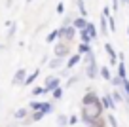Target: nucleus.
<instances>
[{"label": "nucleus", "instance_id": "nucleus-36", "mask_svg": "<svg viewBox=\"0 0 129 127\" xmlns=\"http://www.w3.org/2000/svg\"><path fill=\"white\" fill-rule=\"evenodd\" d=\"M103 15L108 19V17H110V10H108V8H105V10H103Z\"/></svg>", "mask_w": 129, "mask_h": 127}, {"label": "nucleus", "instance_id": "nucleus-12", "mask_svg": "<svg viewBox=\"0 0 129 127\" xmlns=\"http://www.w3.org/2000/svg\"><path fill=\"white\" fill-rule=\"evenodd\" d=\"M116 68H118V76H120L121 80H127V72H125V63L123 61H120Z\"/></svg>", "mask_w": 129, "mask_h": 127}, {"label": "nucleus", "instance_id": "nucleus-31", "mask_svg": "<svg viewBox=\"0 0 129 127\" xmlns=\"http://www.w3.org/2000/svg\"><path fill=\"white\" fill-rule=\"evenodd\" d=\"M108 25H110V30H112V32H114V30H116V19H114V17H112V15H110V17H108Z\"/></svg>", "mask_w": 129, "mask_h": 127}, {"label": "nucleus", "instance_id": "nucleus-26", "mask_svg": "<svg viewBox=\"0 0 129 127\" xmlns=\"http://www.w3.org/2000/svg\"><path fill=\"white\" fill-rule=\"evenodd\" d=\"M110 82H112V85H116V87H118V85H123V80H121L120 76H114Z\"/></svg>", "mask_w": 129, "mask_h": 127}, {"label": "nucleus", "instance_id": "nucleus-39", "mask_svg": "<svg viewBox=\"0 0 129 127\" xmlns=\"http://www.w3.org/2000/svg\"><path fill=\"white\" fill-rule=\"evenodd\" d=\"M127 38H129V28H127Z\"/></svg>", "mask_w": 129, "mask_h": 127}, {"label": "nucleus", "instance_id": "nucleus-10", "mask_svg": "<svg viewBox=\"0 0 129 127\" xmlns=\"http://www.w3.org/2000/svg\"><path fill=\"white\" fill-rule=\"evenodd\" d=\"M80 59H82V55H80V53H76V55H70V59H69V63L64 65V68H67V70L74 68V67H76L78 63H80Z\"/></svg>", "mask_w": 129, "mask_h": 127}, {"label": "nucleus", "instance_id": "nucleus-9", "mask_svg": "<svg viewBox=\"0 0 129 127\" xmlns=\"http://www.w3.org/2000/svg\"><path fill=\"white\" fill-rule=\"evenodd\" d=\"M101 103H103V106L108 108V110H114V108H116V103H114L112 95H105V97L101 99Z\"/></svg>", "mask_w": 129, "mask_h": 127}, {"label": "nucleus", "instance_id": "nucleus-35", "mask_svg": "<svg viewBox=\"0 0 129 127\" xmlns=\"http://www.w3.org/2000/svg\"><path fill=\"white\" fill-rule=\"evenodd\" d=\"M118 8H120V2H118V0H112V10L116 12Z\"/></svg>", "mask_w": 129, "mask_h": 127}, {"label": "nucleus", "instance_id": "nucleus-16", "mask_svg": "<svg viewBox=\"0 0 129 127\" xmlns=\"http://www.w3.org/2000/svg\"><path fill=\"white\" fill-rule=\"evenodd\" d=\"M101 30H103V34H108V30H110V25H108V19H106L105 15H101Z\"/></svg>", "mask_w": 129, "mask_h": 127}, {"label": "nucleus", "instance_id": "nucleus-6", "mask_svg": "<svg viewBox=\"0 0 129 127\" xmlns=\"http://www.w3.org/2000/svg\"><path fill=\"white\" fill-rule=\"evenodd\" d=\"M53 51H55V57H63V59H64V57L70 53L69 42H61V40H59V42L55 44V49H53Z\"/></svg>", "mask_w": 129, "mask_h": 127}, {"label": "nucleus", "instance_id": "nucleus-4", "mask_svg": "<svg viewBox=\"0 0 129 127\" xmlns=\"http://www.w3.org/2000/svg\"><path fill=\"white\" fill-rule=\"evenodd\" d=\"M76 28H74V25L72 27H59V38H63L64 42H72L74 40V36H76Z\"/></svg>", "mask_w": 129, "mask_h": 127}, {"label": "nucleus", "instance_id": "nucleus-30", "mask_svg": "<svg viewBox=\"0 0 129 127\" xmlns=\"http://www.w3.org/2000/svg\"><path fill=\"white\" fill-rule=\"evenodd\" d=\"M61 97H63V87H59V89H55V91H53V99L59 101Z\"/></svg>", "mask_w": 129, "mask_h": 127}, {"label": "nucleus", "instance_id": "nucleus-14", "mask_svg": "<svg viewBox=\"0 0 129 127\" xmlns=\"http://www.w3.org/2000/svg\"><path fill=\"white\" fill-rule=\"evenodd\" d=\"M40 76V70H34V72H30V74L27 76V80H25V83L23 85H30V83H34V80Z\"/></svg>", "mask_w": 129, "mask_h": 127}, {"label": "nucleus", "instance_id": "nucleus-37", "mask_svg": "<svg viewBox=\"0 0 129 127\" xmlns=\"http://www.w3.org/2000/svg\"><path fill=\"white\" fill-rule=\"evenodd\" d=\"M76 121H78L76 116H70V118H69V123H76Z\"/></svg>", "mask_w": 129, "mask_h": 127}, {"label": "nucleus", "instance_id": "nucleus-17", "mask_svg": "<svg viewBox=\"0 0 129 127\" xmlns=\"http://www.w3.org/2000/svg\"><path fill=\"white\" fill-rule=\"evenodd\" d=\"M80 38H82V44H91V36H89V32L85 30H80Z\"/></svg>", "mask_w": 129, "mask_h": 127}, {"label": "nucleus", "instance_id": "nucleus-11", "mask_svg": "<svg viewBox=\"0 0 129 127\" xmlns=\"http://www.w3.org/2000/svg\"><path fill=\"white\" fill-rule=\"evenodd\" d=\"M105 49H106V53H108V57H110V63H112V65H118V61H116V51H114L112 44H105Z\"/></svg>", "mask_w": 129, "mask_h": 127}, {"label": "nucleus", "instance_id": "nucleus-38", "mask_svg": "<svg viewBox=\"0 0 129 127\" xmlns=\"http://www.w3.org/2000/svg\"><path fill=\"white\" fill-rule=\"evenodd\" d=\"M30 2H32V0H27V4H30Z\"/></svg>", "mask_w": 129, "mask_h": 127}, {"label": "nucleus", "instance_id": "nucleus-3", "mask_svg": "<svg viewBox=\"0 0 129 127\" xmlns=\"http://www.w3.org/2000/svg\"><path fill=\"white\" fill-rule=\"evenodd\" d=\"M99 72H101V70H99V67H97V61H95V53L91 51V53L87 55V76H89L91 80H95Z\"/></svg>", "mask_w": 129, "mask_h": 127}, {"label": "nucleus", "instance_id": "nucleus-15", "mask_svg": "<svg viewBox=\"0 0 129 127\" xmlns=\"http://www.w3.org/2000/svg\"><path fill=\"white\" fill-rule=\"evenodd\" d=\"M91 51H93V49H91L89 44H80V46H78V53H80V55H89Z\"/></svg>", "mask_w": 129, "mask_h": 127}, {"label": "nucleus", "instance_id": "nucleus-32", "mask_svg": "<svg viewBox=\"0 0 129 127\" xmlns=\"http://www.w3.org/2000/svg\"><path fill=\"white\" fill-rule=\"evenodd\" d=\"M42 93H46V87H34L32 89V95H42Z\"/></svg>", "mask_w": 129, "mask_h": 127}, {"label": "nucleus", "instance_id": "nucleus-7", "mask_svg": "<svg viewBox=\"0 0 129 127\" xmlns=\"http://www.w3.org/2000/svg\"><path fill=\"white\" fill-rule=\"evenodd\" d=\"M25 80H27V70L25 68H19V70L13 74L12 78V83H15V85H19V83H25Z\"/></svg>", "mask_w": 129, "mask_h": 127}, {"label": "nucleus", "instance_id": "nucleus-33", "mask_svg": "<svg viewBox=\"0 0 129 127\" xmlns=\"http://www.w3.org/2000/svg\"><path fill=\"white\" fill-rule=\"evenodd\" d=\"M74 82H78V76H72V78H70L69 82H67V87H70V85H72Z\"/></svg>", "mask_w": 129, "mask_h": 127}, {"label": "nucleus", "instance_id": "nucleus-25", "mask_svg": "<svg viewBox=\"0 0 129 127\" xmlns=\"http://www.w3.org/2000/svg\"><path fill=\"white\" fill-rule=\"evenodd\" d=\"M57 123H59L61 127H67V125H69V118H67V116H63V114H61L59 118H57Z\"/></svg>", "mask_w": 129, "mask_h": 127}, {"label": "nucleus", "instance_id": "nucleus-23", "mask_svg": "<svg viewBox=\"0 0 129 127\" xmlns=\"http://www.w3.org/2000/svg\"><path fill=\"white\" fill-rule=\"evenodd\" d=\"M76 4H78V10H80L82 17H85V15H87V8H85V6H84V0H78Z\"/></svg>", "mask_w": 129, "mask_h": 127}, {"label": "nucleus", "instance_id": "nucleus-1", "mask_svg": "<svg viewBox=\"0 0 129 127\" xmlns=\"http://www.w3.org/2000/svg\"><path fill=\"white\" fill-rule=\"evenodd\" d=\"M82 104H84V108H82V110H85L87 114L95 116V118H101V116H103L105 106H103L101 99L95 95V91H87V93H85L84 99H82Z\"/></svg>", "mask_w": 129, "mask_h": 127}, {"label": "nucleus", "instance_id": "nucleus-2", "mask_svg": "<svg viewBox=\"0 0 129 127\" xmlns=\"http://www.w3.org/2000/svg\"><path fill=\"white\" fill-rule=\"evenodd\" d=\"M82 121L87 127H106V121H108V119H105L103 116L101 118H95V116L87 114L85 110H82Z\"/></svg>", "mask_w": 129, "mask_h": 127}, {"label": "nucleus", "instance_id": "nucleus-8", "mask_svg": "<svg viewBox=\"0 0 129 127\" xmlns=\"http://www.w3.org/2000/svg\"><path fill=\"white\" fill-rule=\"evenodd\" d=\"M74 28H76V30H84V28H87V25H89V21L85 19V17H76V19H74Z\"/></svg>", "mask_w": 129, "mask_h": 127}, {"label": "nucleus", "instance_id": "nucleus-18", "mask_svg": "<svg viewBox=\"0 0 129 127\" xmlns=\"http://www.w3.org/2000/svg\"><path fill=\"white\" fill-rule=\"evenodd\" d=\"M59 67H63V57H55L49 61V68H59Z\"/></svg>", "mask_w": 129, "mask_h": 127}, {"label": "nucleus", "instance_id": "nucleus-13", "mask_svg": "<svg viewBox=\"0 0 129 127\" xmlns=\"http://www.w3.org/2000/svg\"><path fill=\"white\" fill-rule=\"evenodd\" d=\"M28 114H30V110H28V108H19V110H17L13 116H15L17 119H27Z\"/></svg>", "mask_w": 129, "mask_h": 127}, {"label": "nucleus", "instance_id": "nucleus-21", "mask_svg": "<svg viewBox=\"0 0 129 127\" xmlns=\"http://www.w3.org/2000/svg\"><path fill=\"white\" fill-rule=\"evenodd\" d=\"M85 30L89 32V36H91V40H95V38H97V28H95V25H93V23H89Z\"/></svg>", "mask_w": 129, "mask_h": 127}, {"label": "nucleus", "instance_id": "nucleus-29", "mask_svg": "<svg viewBox=\"0 0 129 127\" xmlns=\"http://www.w3.org/2000/svg\"><path fill=\"white\" fill-rule=\"evenodd\" d=\"M106 119H108V123H110L112 127H120V125H118V121H116V118H114L112 114H108V118H106Z\"/></svg>", "mask_w": 129, "mask_h": 127}, {"label": "nucleus", "instance_id": "nucleus-5", "mask_svg": "<svg viewBox=\"0 0 129 127\" xmlns=\"http://www.w3.org/2000/svg\"><path fill=\"white\" fill-rule=\"evenodd\" d=\"M44 87H46V93H49V91L53 93L55 89H59V87H61V78H59V76H49V78L46 80Z\"/></svg>", "mask_w": 129, "mask_h": 127}, {"label": "nucleus", "instance_id": "nucleus-19", "mask_svg": "<svg viewBox=\"0 0 129 127\" xmlns=\"http://www.w3.org/2000/svg\"><path fill=\"white\" fill-rule=\"evenodd\" d=\"M112 99H114V103H121V101L125 99V97H123V91H121V89H116V91L112 93Z\"/></svg>", "mask_w": 129, "mask_h": 127}, {"label": "nucleus", "instance_id": "nucleus-40", "mask_svg": "<svg viewBox=\"0 0 129 127\" xmlns=\"http://www.w3.org/2000/svg\"><path fill=\"white\" fill-rule=\"evenodd\" d=\"M121 2H127V0H121Z\"/></svg>", "mask_w": 129, "mask_h": 127}, {"label": "nucleus", "instance_id": "nucleus-24", "mask_svg": "<svg viewBox=\"0 0 129 127\" xmlns=\"http://www.w3.org/2000/svg\"><path fill=\"white\" fill-rule=\"evenodd\" d=\"M42 112H44V114H49V112L53 110V104L51 103H42V108H40Z\"/></svg>", "mask_w": 129, "mask_h": 127}, {"label": "nucleus", "instance_id": "nucleus-28", "mask_svg": "<svg viewBox=\"0 0 129 127\" xmlns=\"http://www.w3.org/2000/svg\"><path fill=\"white\" fill-rule=\"evenodd\" d=\"M121 89H123L125 97H129V80H123V85H121Z\"/></svg>", "mask_w": 129, "mask_h": 127}, {"label": "nucleus", "instance_id": "nucleus-22", "mask_svg": "<svg viewBox=\"0 0 129 127\" xmlns=\"http://www.w3.org/2000/svg\"><path fill=\"white\" fill-rule=\"evenodd\" d=\"M101 76L106 80V82H110V80H112V76H110V70H108L106 67H101Z\"/></svg>", "mask_w": 129, "mask_h": 127}, {"label": "nucleus", "instance_id": "nucleus-20", "mask_svg": "<svg viewBox=\"0 0 129 127\" xmlns=\"http://www.w3.org/2000/svg\"><path fill=\"white\" fill-rule=\"evenodd\" d=\"M59 38V28H55V30H51L48 34V38H46V42H55V40Z\"/></svg>", "mask_w": 129, "mask_h": 127}, {"label": "nucleus", "instance_id": "nucleus-34", "mask_svg": "<svg viewBox=\"0 0 129 127\" xmlns=\"http://www.w3.org/2000/svg\"><path fill=\"white\" fill-rule=\"evenodd\" d=\"M55 10H57V13H63V12H64V6L61 4V2H59V4H57V8H55Z\"/></svg>", "mask_w": 129, "mask_h": 127}, {"label": "nucleus", "instance_id": "nucleus-27", "mask_svg": "<svg viewBox=\"0 0 129 127\" xmlns=\"http://www.w3.org/2000/svg\"><path fill=\"white\" fill-rule=\"evenodd\" d=\"M15 28H17V25L13 23V25H10V32H8V40H12L13 38V34H15Z\"/></svg>", "mask_w": 129, "mask_h": 127}]
</instances>
